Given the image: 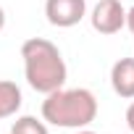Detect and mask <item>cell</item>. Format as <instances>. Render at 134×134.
<instances>
[{
    "mask_svg": "<svg viewBox=\"0 0 134 134\" xmlns=\"http://www.w3.org/2000/svg\"><path fill=\"white\" fill-rule=\"evenodd\" d=\"M21 58H24V74L26 82L34 92L50 95L53 90H60L66 84V60L60 50L45 40V37H32L21 45Z\"/></svg>",
    "mask_w": 134,
    "mask_h": 134,
    "instance_id": "6da1fadb",
    "label": "cell"
},
{
    "mask_svg": "<svg viewBox=\"0 0 134 134\" xmlns=\"http://www.w3.org/2000/svg\"><path fill=\"white\" fill-rule=\"evenodd\" d=\"M42 118L60 129H84L97 118V100L90 90H53L42 100Z\"/></svg>",
    "mask_w": 134,
    "mask_h": 134,
    "instance_id": "7a4b0ae2",
    "label": "cell"
},
{
    "mask_svg": "<svg viewBox=\"0 0 134 134\" xmlns=\"http://www.w3.org/2000/svg\"><path fill=\"white\" fill-rule=\"evenodd\" d=\"M87 13V0H47L45 3V16L53 26L69 29L76 26Z\"/></svg>",
    "mask_w": 134,
    "mask_h": 134,
    "instance_id": "3957f363",
    "label": "cell"
},
{
    "mask_svg": "<svg viewBox=\"0 0 134 134\" xmlns=\"http://www.w3.org/2000/svg\"><path fill=\"white\" fill-rule=\"evenodd\" d=\"M90 19H92V29L100 34H116L126 26V11L121 0H100Z\"/></svg>",
    "mask_w": 134,
    "mask_h": 134,
    "instance_id": "277c9868",
    "label": "cell"
},
{
    "mask_svg": "<svg viewBox=\"0 0 134 134\" xmlns=\"http://www.w3.org/2000/svg\"><path fill=\"white\" fill-rule=\"evenodd\" d=\"M110 87L118 97H134V58H121L110 69Z\"/></svg>",
    "mask_w": 134,
    "mask_h": 134,
    "instance_id": "5b68a950",
    "label": "cell"
},
{
    "mask_svg": "<svg viewBox=\"0 0 134 134\" xmlns=\"http://www.w3.org/2000/svg\"><path fill=\"white\" fill-rule=\"evenodd\" d=\"M21 100L24 97H21V90L16 82H5V79L0 82V121L16 116L21 108Z\"/></svg>",
    "mask_w": 134,
    "mask_h": 134,
    "instance_id": "8992f818",
    "label": "cell"
},
{
    "mask_svg": "<svg viewBox=\"0 0 134 134\" xmlns=\"http://www.w3.org/2000/svg\"><path fill=\"white\" fill-rule=\"evenodd\" d=\"M11 134H50V131H47V126H45L42 121H37L34 116H21V118L13 121Z\"/></svg>",
    "mask_w": 134,
    "mask_h": 134,
    "instance_id": "52a82bcc",
    "label": "cell"
},
{
    "mask_svg": "<svg viewBox=\"0 0 134 134\" xmlns=\"http://www.w3.org/2000/svg\"><path fill=\"white\" fill-rule=\"evenodd\" d=\"M126 126L131 129V134H134V103L126 108Z\"/></svg>",
    "mask_w": 134,
    "mask_h": 134,
    "instance_id": "ba28073f",
    "label": "cell"
},
{
    "mask_svg": "<svg viewBox=\"0 0 134 134\" xmlns=\"http://www.w3.org/2000/svg\"><path fill=\"white\" fill-rule=\"evenodd\" d=\"M3 26H5V11H3V5H0V32H3Z\"/></svg>",
    "mask_w": 134,
    "mask_h": 134,
    "instance_id": "9c48e42d",
    "label": "cell"
},
{
    "mask_svg": "<svg viewBox=\"0 0 134 134\" xmlns=\"http://www.w3.org/2000/svg\"><path fill=\"white\" fill-rule=\"evenodd\" d=\"M76 134H95V131H90V129L84 126V129H76Z\"/></svg>",
    "mask_w": 134,
    "mask_h": 134,
    "instance_id": "30bf717a",
    "label": "cell"
}]
</instances>
